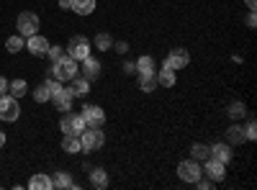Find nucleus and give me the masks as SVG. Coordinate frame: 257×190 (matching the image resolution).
Wrapping results in <instances>:
<instances>
[{
  "label": "nucleus",
  "mask_w": 257,
  "mask_h": 190,
  "mask_svg": "<svg viewBox=\"0 0 257 190\" xmlns=\"http://www.w3.org/2000/svg\"><path fill=\"white\" fill-rule=\"evenodd\" d=\"M62 149L67 152V154H77V152H82L80 136H77V134H64V139H62Z\"/></svg>",
  "instance_id": "nucleus-16"
},
{
  "label": "nucleus",
  "mask_w": 257,
  "mask_h": 190,
  "mask_svg": "<svg viewBox=\"0 0 257 190\" xmlns=\"http://www.w3.org/2000/svg\"><path fill=\"white\" fill-rule=\"evenodd\" d=\"M160 85H157V72H142L139 75V90H144V93H152V90H157Z\"/></svg>",
  "instance_id": "nucleus-15"
},
{
  "label": "nucleus",
  "mask_w": 257,
  "mask_h": 190,
  "mask_svg": "<svg viewBox=\"0 0 257 190\" xmlns=\"http://www.w3.org/2000/svg\"><path fill=\"white\" fill-rule=\"evenodd\" d=\"M244 139H249V141H254V139H257V126H254V121H249V123H247V129H244Z\"/></svg>",
  "instance_id": "nucleus-32"
},
{
  "label": "nucleus",
  "mask_w": 257,
  "mask_h": 190,
  "mask_svg": "<svg viewBox=\"0 0 257 190\" xmlns=\"http://www.w3.org/2000/svg\"><path fill=\"white\" fill-rule=\"evenodd\" d=\"M90 185H93V187H98V190L108 187V175H105L103 167H95V170L90 172Z\"/></svg>",
  "instance_id": "nucleus-21"
},
{
  "label": "nucleus",
  "mask_w": 257,
  "mask_h": 190,
  "mask_svg": "<svg viewBox=\"0 0 257 190\" xmlns=\"http://www.w3.org/2000/svg\"><path fill=\"white\" fill-rule=\"evenodd\" d=\"M137 70H139V75L142 72H157V62H155V57H149V54H144V57H139L137 62Z\"/></svg>",
  "instance_id": "nucleus-22"
},
{
  "label": "nucleus",
  "mask_w": 257,
  "mask_h": 190,
  "mask_svg": "<svg viewBox=\"0 0 257 190\" xmlns=\"http://www.w3.org/2000/svg\"><path fill=\"white\" fill-rule=\"evenodd\" d=\"M93 44L98 47V52H108V49L113 47V39H111L108 34H98V36L93 39Z\"/></svg>",
  "instance_id": "nucleus-27"
},
{
  "label": "nucleus",
  "mask_w": 257,
  "mask_h": 190,
  "mask_svg": "<svg viewBox=\"0 0 257 190\" xmlns=\"http://www.w3.org/2000/svg\"><path fill=\"white\" fill-rule=\"evenodd\" d=\"M244 6H247L249 11H254V8H257V0H244Z\"/></svg>",
  "instance_id": "nucleus-39"
},
{
  "label": "nucleus",
  "mask_w": 257,
  "mask_h": 190,
  "mask_svg": "<svg viewBox=\"0 0 257 190\" xmlns=\"http://www.w3.org/2000/svg\"><path fill=\"white\" fill-rule=\"evenodd\" d=\"M26 49L34 54V57H47V49H49V41L44 39V36H39V34H34V36H29V41H26Z\"/></svg>",
  "instance_id": "nucleus-12"
},
{
  "label": "nucleus",
  "mask_w": 257,
  "mask_h": 190,
  "mask_svg": "<svg viewBox=\"0 0 257 190\" xmlns=\"http://www.w3.org/2000/svg\"><path fill=\"white\" fill-rule=\"evenodd\" d=\"M70 90H72L75 98H77V95H80V98H82V95H88V93H90V80L77 75V77L72 80V88H70Z\"/></svg>",
  "instance_id": "nucleus-19"
},
{
  "label": "nucleus",
  "mask_w": 257,
  "mask_h": 190,
  "mask_svg": "<svg viewBox=\"0 0 257 190\" xmlns=\"http://www.w3.org/2000/svg\"><path fill=\"white\" fill-rule=\"evenodd\" d=\"M157 85H162V88H173V85H175V70L162 67V70L157 72Z\"/></svg>",
  "instance_id": "nucleus-23"
},
{
  "label": "nucleus",
  "mask_w": 257,
  "mask_h": 190,
  "mask_svg": "<svg viewBox=\"0 0 257 190\" xmlns=\"http://www.w3.org/2000/svg\"><path fill=\"white\" fill-rule=\"evenodd\" d=\"M226 144H242L244 141V129H242V126H231V129L226 131Z\"/></svg>",
  "instance_id": "nucleus-26"
},
{
  "label": "nucleus",
  "mask_w": 257,
  "mask_h": 190,
  "mask_svg": "<svg viewBox=\"0 0 257 190\" xmlns=\"http://www.w3.org/2000/svg\"><path fill=\"white\" fill-rule=\"evenodd\" d=\"M47 57H49L52 62L62 59V57H64V47H59V44H49V49H47Z\"/></svg>",
  "instance_id": "nucleus-31"
},
{
  "label": "nucleus",
  "mask_w": 257,
  "mask_h": 190,
  "mask_svg": "<svg viewBox=\"0 0 257 190\" xmlns=\"http://www.w3.org/2000/svg\"><path fill=\"white\" fill-rule=\"evenodd\" d=\"M123 72H126V75H134V72H137V65H134V62H126V65H123Z\"/></svg>",
  "instance_id": "nucleus-34"
},
{
  "label": "nucleus",
  "mask_w": 257,
  "mask_h": 190,
  "mask_svg": "<svg viewBox=\"0 0 257 190\" xmlns=\"http://www.w3.org/2000/svg\"><path fill=\"white\" fill-rule=\"evenodd\" d=\"M178 175H180V180L183 182H196L198 177H203V170H201V164L196 162V159H183L180 164H178Z\"/></svg>",
  "instance_id": "nucleus-5"
},
{
  "label": "nucleus",
  "mask_w": 257,
  "mask_h": 190,
  "mask_svg": "<svg viewBox=\"0 0 257 190\" xmlns=\"http://www.w3.org/2000/svg\"><path fill=\"white\" fill-rule=\"evenodd\" d=\"M59 129L64 131V134H82L85 129H88V123H85V118H82V113H70V111H64V116H62V121H59Z\"/></svg>",
  "instance_id": "nucleus-3"
},
{
  "label": "nucleus",
  "mask_w": 257,
  "mask_h": 190,
  "mask_svg": "<svg viewBox=\"0 0 257 190\" xmlns=\"http://www.w3.org/2000/svg\"><path fill=\"white\" fill-rule=\"evenodd\" d=\"M80 144H82V152H95L105 144V134L100 131V126H88L80 134Z\"/></svg>",
  "instance_id": "nucleus-2"
},
{
  "label": "nucleus",
  "mask_w": 257,
  "mask_h": 190,
  "mask_svg": "<svg viewBox=\"0 0 257 190\" xmlns=\"http://www.w3.org/2000/svg\"><path fill=\"white\" fill-rule=\"evenodd\" d=\"M29 187H31V190H52L54 185H52V177H49V175L36 172V175L29 180Z\"/></svg>",
  "instance_id": "nucleus-17"
},
{
  "label": "nucleus",
  "mask_w": 257,
  "mask_h": 190,
  "mask_svg": "<svg viewBox=\"0 0 257 190\" xmlns=\"http://www.w3.org/2000/svg\"><path fill=\"white\" fill-rule=\"evenodd\" d=\"M80 65H82V77H88V80H98L100 77V62L93 54H88Z\"/></svg>",
  "instance_id": "nucleus-13"
},
{
  "label": "nucleus",
  "mask_w": 257,
  "mask_h": 190,
  "mask_svg": "<svg viewBox=\"0 0 257 190\" xmlns=\"http://www.w3.org/2000/svg\"><path fill=\"white\" fill-rule=\"evenodd\" d=\"M211 159H219V162L226 164V162L231 159V144H226V141H224V144H221V141L213 144V146H211Z\"/></svg>",
  "instance_id": "nucleus-14"
},
{
  "label": "nucleus",
  "mask_w": 257,
  "mask_h": 190,
  "mask_svg": "<svg viewBox=\"0 0 257 190\" xmlns=\"http://www.w3.org/2000/svg\"><path fill=\"white\" fill-rule=\"evenodd\" d=\"M52 185L54 187H75L70 172H57V177H52Z\"/></svg>",
  "instance_id": "nucleus-29"
},
{
  "label": "nucleus",
  "mask_w": 257,
  "mask_h": 190,
  "mask_svg": "<svg viewBox=\"0 0 257 190\" xmlns=\"http://www.w3.org/2000/svg\"><path fill=\"white\" fill-rule=\"evenodd\" d=\"M206 175H208V180L211 182H221L224 177H226V164L224 162H219V159H206V170H203Z\"/></svg>",
  "instance_id": "nucleus-10"
},
{
  "label": "nucleus",
  "mask_w": 257,
  "mask_h": 190,
  "mask_svg": "<svg viewBox=\"0 0 257 190\" xmlns=\"http://www.w3.org/2000/svg\"><path fill=\"white\" fill-rule=\"evenodd\" d=\"M247 26H249V29H254V26H257V18H254V11H249V16H247Z\"/></svg>",
  "instance_id": "nucleus-36"
},
{
  "label": "nucleus",
  "mask_w": 257,
  "mask_h": 190,
  "mask_svg": "<svg viewBox=\"0 0 257 190\" xmlns=\"http://www.w3.org/2000/svg\"><path fill=\"white\" fill-rule=\"evenodd\" d=\"M247 113V105L244 103H239V100H234L231 105H229V116L234 118V121H237V118H242Z\"/></svg>",
  "instance_id": "nucleus-30"
},
{
  "label": "nucleus",
  "mask_w": 257,
  "mask_h": 190,
  "mask_svg": "<svg viewBox=\"0 0 257 190\" xmlns=\"http://www.w3.org/2000/svg\"><path fill=\"white\" fill-rule=\"evenodd\" d=\"M24 47H26V41H24V36H21V34H16V36H11V39L6 41V49H8L11 54H18Z\"/></svg>",
  "instance_id": "nucleus-25"
},
{
  "label": "nucleus",
  "mask_w": 257,
  "mask_h": 190,
  "mask_svg": "<svg viewBox=\"0 0 257 190\" xmlns=\"http://www.w3.org/2000/svg\"><path fill=\"white\" fill-rule=\"evenodd\" d=\"M52 103L57 105V111H72V103H75V95L70 88H59L54 95H52Z\"/></svg>",
  "instance_id": "nucleus-11"
},
{
  "label": "nucleus",
  "mask_w": 257,
  "mask_h": 190,
  "mask_svg": "<svg viewBox=\"0 0 257 190\" xmlns=\"http://www.w3.org/2000/svg\"><path fill=\"white\" fill-rule=\"evenodd\" d=\"M36 31H39V16L31 13V11H24V13L18 16V34L24 36V39H29Z\"/></svg>",
  "instance_id": "nucleus-7"
},
{
  "label": "nucleus",
  "mask_w": 257,
  "mask_h": 190,
  "mask_svg": "<svg viewBox=\"0 0 257 190\" xmlns=\"http://www.w3.org/2000/svg\"><path fill=\"white\" fill-rule=\"evenodd\" d=\"M82 118H85V123H88V126H103L105 123L103 108H100V105H93V103L82 105Z\"/></svg>",
  "instance_id": "nucleus-9"
},
{
  "label": "nucleus",
  "mask_w": 257,
  "mask_h": 190,
  "mask_svg": "<svg viewBox=\"0 0 257 190\" xmlns=\"http://www.w3.org/2000/svg\"><path fill=\"white\" fill-rule=\"evenodd\" d=\"M64 54L72 57V59H77V62H82L85 57L90 54V41L85 39V36H72L70 44L64 47Z\"/></svg>",
  "instance_id": "nucleus-4"
},
{
  "label": "nucleus",
  "mask_w": 257,
  "mask_h": 190,
  "mask_svg": "<svg viewBox=\"0 0 257 190\" xmlns=\"http://www.w3.org/2000/svg\"><path fill=\"white\" fill-rule=\"evenodd\" d=\"M29 93V82L26 80H13V82H8V95H13V98H24Z\"/></svg>",
  "instance_id": "nucleus-20"
},
{
  "label": "nucleus",
  "mask_w": 257,
  "mask_h": 190,
  "mask_svg": "<svg viewBox=\"0 0 257 190\" xmlns=\"http://www.w3.org/2000/svg\"><path fill=\"white\" fill-rule=\"evenodd\" d=\"M116 52L126 54V52H128V44H126V41H118V44H116Z\"/></svg>",
  "instance_id": "nucleus-38"
},
{
  "label": "nucleus",
  "mask_w": 257,
  "mask_h": 190,
  "mask_svg": "<svg viewBox=\"0 0 257 190\" xmlns=\"http://www.w3.org/2000/svg\"><path fill=\"white\" fill-rule=\"evenodd\" d=\"M193 185H198L201 190H208V187H213V182H211V180H201V177H198L196 182H193Z\"/></svg>",
  "instance_id": "nucleus-33"
},
{
  "label": "nucleus",
  "mask_w": 257,
  "mask_h": 190,
  "mask_svg": "<svg viewBox=\"0 0 257 190\" xmlns=\"http://www.w3.org/2000/svg\"><path fill=\"white\" fill-rule=\"evenodd\" d=\"M59 8L62 11H72V0H59Z\"/></svg>",
  "instance_id": "nucleus-37"
},
{
  "label": "nucleus",
  "mask_w": 257,
  "mask_h": 190,
  "mask_svg": "<svg viewBox=\"0 0 257 190\" xmlns=\"http://www.w3.org/2000/svg\"><path fill=\"white\" fill-rule=\"evenodd\" d=\"M80 62L77 59H72V57H67L64 54L62 59H57V62H52V75H54V80H59V82H67V80H75L77 75H80Z\"/></svg>",
  "instance_id": "nucleus-1"
},
{
  "label": "nucleus",
  "mask_w": 257,
  "mask_h": 190,
  "mask_svg": "<svg viewBox=\"0 0 257 190\" xmlns=\"http://www.w3.org/2000/svg\"><path fill=\"white\" fill-rule=\"evenodd\" d=\"M188 62H190L188 49L178 47V49H173V52L167 54V59H165V67H170V70H183V67H188Z\"/></svg>",
  "instance_id": "nucleus-8"
},
{
  "label": "nucleus",
  "mask_w": 257,
  "mask_h": 190,
  "mask_svg": "<svg viewBox=\"0 0 257 190\" xmlns=\"http://www.w3.org/2000/svg\"><path fill=\"white\" fill-rule=\"evenodd\" d=\"M6 93H8V80L0 75V95H6Z\"/></svg>",
  "instance_id": "nucleus-35"
},
{
  "label": "nucleus",
  "mask_w": 257,
  "mask_h": 190,
  "mask_svg": "<svg viewBox=\"0 0 257 190\" xmlns=\"http://www.w3.org/2000/svg\"><path fill=\"white\" fill-rule=\"evenodd\" d=\"M21 116V105H18V98L13 95H0V121H16Z\"/></svg>",
  "instance_id": "nucleus-6"
},
{
  "label": "nucleus",
  "mask_w": 257,
  "mask_h": 190,
  "mask_svg": "<svg viewBox=\"0 0 257 190\" xmlns=\"http://www.w3.org/2000/svg\"><path fill=\"white\" fill-rule=\"evenodd\" d=\"M34 100H36V103H47V100H52V90H49L47 82H41V85L34 90Z\"/></svg>",
  "instance_id": "nucleus-28"
},
{
  "label": "nucleus",
  "mask_w": 257,
  "mask_h": 190,
  "mask_svg": "<svg viewBox=\"0 0 257 190\" xmlns=\"http://www.w3.org/2000/svg\"><path fill=\"white\" fill-rule=\"evenodd\" d=\"M190 154H193V159H196V162H206L211 157V146L208 144H193L190 146Z\"/></svg>",
  "instance_id": "nucleus-24"
},
{
  "label": "nucleus",
  "mask_w": 257,
  "mask_h": 190,
  "mask_svg": "<svg viewBox=\"0 0 257 190\" xmlns=\"http://www.w3.org/2000/svg\"><path fill=\"white\" fill-rule=\"evenodd\" d=\"M3 146H6V134L0 131V149H3Z\"/></svg>",
  "instance_id": "nucleus-40"
},
{
  "label": "nucleus",
  "mask_w": 257,
  "mask_h": 190,
  "mask_svg": "<svg viewBox=\"0 0 257 190\" xmlns=\"http://www.w3.org/2000/svg\"><path fill=\"white\" fill-rule=\"evenodd\" d=\"M98 6V0H72V11L77 16H90Z\"/></svg>",
  "instance_id": "nucleus-18"
}]
</instances>
